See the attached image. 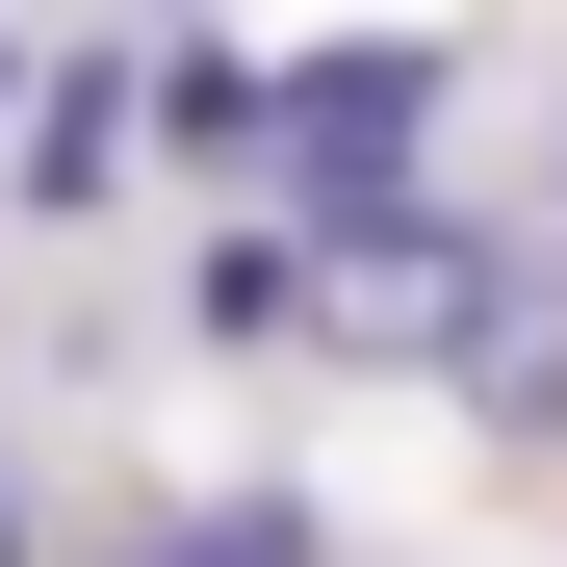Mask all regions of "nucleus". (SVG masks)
<instances>
[{
  "label": "nucleus",
  "instance_id": "f257e3e1",
  "mask_svg": "<svg viewBox=\"0 0 567 567\" xmlns=\"http://www.w3.org/2000/svg\"><path fill=\"white\" fill-rule=\"evenodd\" d=\"M310 336H336V361H491V336H516V233L336 207V233H310Z\"/></svg>",
  "mask_w": 567,
  "mask_h": 567
},
{
  "label": "nucleus",
  "instance_id": "f03ea898",
  "mask_svg": "<svg viewBox=\"0 0 567 567\" xmlns=\"http://www.w3.org/2000/svg\"><path fill=\"white\" fill-rule=\"evenodd\" d=\"M413 130H439V52L413 27H336V52H284V130H258V181H284V207H388V181H413Z\"/></svg>",
  "mask_w": 567,
  "mask_h": 567
},
{
  "label": "nucleus",
  "instance_id": "7ed1b4c3",
  "mask_svg": "<svg viewBox=\"0 0 567 567\" xmlns=\"http://www.w3.org/2000/svg\"><path fill=\"white\" fill-rule=\"evenodd\" d=\"M130 104H155L130 52H78V78H27V104H0V207H27V233H78V207L130 181Z\"/></svg>",
  "mask_w": 567,
  "mask_h": 567
},
{
  "label": "nucleus",
  "instance_id": "20e7f679",
  "mask_svg": "<svg viewBox=\"0 0 567 567\" xmlns=\"http://www.w3.org/2000/svg\"><path fill=\"white\" fill-rule=\"evenodd\" d=\"M104 567H310V491H181V516L104 542Z\"/></svg>",
  "mask_w": 567,
  "mask_h": 567
},
{
  "label": "nucleus",
  "instance_id": "39448f33",
  "mask_svg": "<svg viewBox=\"0 0 567 567\" xmlns=\"http://www.w3.org/2000/svg\"><path fill=\"white\" fill-rule=\"evenodd\" d=\"M155 130H181V155H258V130H284V78H258V52H181V78H155Z\"/></svg>",
  "mask_w": 567,
  "mask_h": 567
},
{
  "label": "nucleus",
  "instance_id": "423d86ee",
  "mask_svg": "<svg viewBox=\"0 0 567 567\" xmlns=\"http://www.w3.org/2000/svg\"><path fill=\"white\" fill-rule=\"evenodd\" d=\"M0 567H52V542H27V491H0Z\"/></svg>",
  "mask_w": 567,
  "mask_h": 567
},
{
  "label": "nucleus",
  "instance_id": "0eeeda50",
  "mask_svg": "<svg viewBox=\"0 0 567 567\" xmlns=\"http://www.w3.org/2000/svg\"><path fill=\"white\" fill-rule=\"evenodd\" d=\"M0 104H27V27H0Z\"/></svg>",
  "mask_w": 567,
  "mask_h": 567
}]
</instances>
